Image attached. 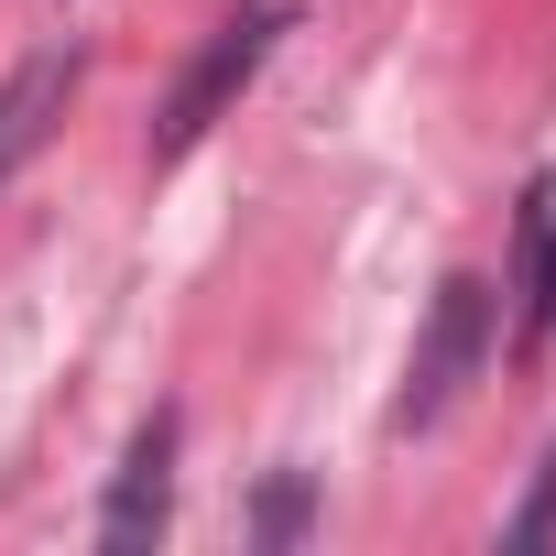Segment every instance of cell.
<instances>
[{"label": "cell", "instance_id": "cell-4", "mask_svg": "<svg viewBox=\"0 0 556 556\" xmlns=\"http://www.w3.org/2000/svg\"><path fill=\"white\" fill-rule=\"evenodd\" d=\"M66 99H77V55H66V45H45V55H23L12 77H0V186H12V175L55 142Z\"/></svg>", "mask_w": 556, "mask_h": 556}, {"label": "cell", "instance_id": "cell-1", "mask_svg": "<svg viewBox=\"0 0 556 556\" xmlns=\"http://www.w3.org/2000/svg\"><path fill=\"white\" fill-rule=\"evenodd\" d=\"M285 23H295L285 0H251V12H229V23L186 55V77L164 88V110H153V131H142V164H153V175H175V164H186V153L240 110V88L262 77V55H273V45H285Z\"/></svg>", "mask_w": 556, "mask_h": 556}, {"label": "cell", "instance_id": "cell-7", "mask_svg": "<svg viewBox=\"0 0 556 556\" xmlns=\"http://www.w3.org/2000/svg\"><path fill=\"white\" fill-rule=\"evenodd\" d=\"M251 534H262V545H295V534H306V480H273L262 513H251Z\"/></svg>", "mask_w": 556, "mask_h": 556}, {"label": "cell", "instance_id": "cell-3", "mask_svg": "<svg viewBox=\"0 0 556 556\" xmlns=\"http://www.w3.org/2000/svg\"><path fill=\"white\" fill-rule=\"evenodd\" d=\"M175 404H153L142 415V437H131V458H121V480H110V502H99V545H153L164 523H175Z\"/></svg>", "mask_w": 556, "mask_h": 556}, {"label": "cell", "instance_id": "cell-6", "mask_svg": "<svg viewBox=\"0 0 556 556\" xmlns=\"http://www.w3.org/2000/svg\"><path fill=\"white\" fill-rule=\"evenodd\" d=\"M502 545H556V447H545V469H534V491H523V513L502 523Z\"/></svg>", "mask_w": 556, "mask_h": 556}, {"label": "cell", "instance_id": "cell-5", "mask_svg": "<svg viewBox=\"0 0 556 556\" xmlns=\"http://www.w3.org/2000/svg\"><path fill=\"white\" fill-rule=\"evenodd\" d=\"M523 295H534V306H523V328L545 339V328H556V207H545V197L523 207Z\"/></svg>", "mask_w": 556, "mask_h": 556}, {"label": "cell", "instance_id": "cell-2", "mask_svg": "<svg viewBox=\"0 0 556 556\" xmlns=\"http://www.w3.org/2000/svg\"><path fill=\"white\" fill-rule=\"evenodd\" d=\"M480 361H491V285H480V273H447L437 306H426V339H415V361H404L393 426H437V415L480 382Z\"/></svg>", "mask_w": 556, "mask_h": 556}]
</instances>
